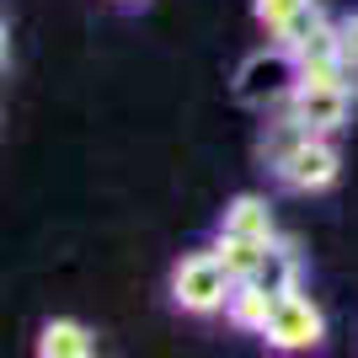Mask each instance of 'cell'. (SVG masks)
<instances>
[{
    "instance_id": "1",
    "label": "cell",
    "mask_w": 358,
    "mask_h": 358,
    "mask_svg": "<svg viewBox=\"0 0 358 358\" xmlns=\"http://www.w3.org/2000/svg\"><path fill=\"white\" fill-rule=\"evenodd\" d=\"M230 294H236V278H230V268L220 262V252H193V257H182L177 273H171V299L193 315L224 310Z\"/></svg>"
},
{
    "instance_id": "11",
    "label": "cell",
    "mask_w": 358,
    "mask_h": 358,
    "mask_svg": "<svg viewBox=\"0 0 358 358\" xmlns=\"http://www.w3.org/2000/svg\"><path fill=\"white\" fill-rule=\"evenodd\" d=\"M214 252H220V262L230 268V278H236V284H246V278L257 273V262H262V252H268V241H257V236H230V230H220Z\"/></svg>"
},
{
    "instance_id": "7",
    "label": "cell",
    "mask_w": 358,
    "mask_h": 358,
    "mask_svg": "<svg viewBox=\"0 0 358 358\" xmlns=\"http://www.w3.org/2000/svg\"><path fill=\"white\" fill-rule=\"evenodd\" d=\"M220 230H230V236H257V241H278V224H273V209L268 198L257 193H241L224 203V224Z\"/></svg>"
},
{
    "instance_id": "12",
    "label": "cell",
    "mask_w": 358,
    "mask_h": 358,
    "mask_svg": "<svg viewBox=\"0 0 358 358\" xmlns=\"http://www.w3.org/2000/svg\"><path fill=\"white\" fill-rule=\"evenodd\" d=\"M321 22H327V11H321V0H305V6H299V11L289 16V27L278 32L273 43H284V48H299V43H305V38H310L315 27H321Z\"/></svg>"
},
{
    "instance_id": "4",
    "label": "cell",
    "mask_w": 358,
    "mask_h": 358,
    "mask_svg": "<svg viewBox=\"0 0 358 358\" xmlns=\"http://www.w3.org/2000/svg\"><path fill=\"white\" fill-rule=\"evenodd\" d=\"M289 113H294V118H305L315 134L343 129L348 113H353L348 80H294V91H289Z\"/></svg>"
},
{
    "instance_id": "3",
    "label": "cell",
    "mask_w": 358,
    "mask_h": 358,
    "mask_svg": "<svg viewBox=\"0 0 358 358\" xmlns=\"http://www.w3.org/2000/svg\"><path fill=\"white\" fill-rule=\"evenodd\" d=\"M262 337H268L273 348H284V353H305V348H321V337H327V315L315 310L299 289H289V294L273 299V321H268Z\"/></svg>"
},
{
    "instance_id": "9",
    "label": "cell",
    "mask_w": 358,
    "mask_h": 358,
    "mask_svg": "<svg viewBox=\"0 0 358 358\" xmlns=\"http://www.w3.org/2000/svg\"><path fill=\"white\" fill-rule=\"evenodd\" d=\"M310 139H315V129H310L305 118H294V113H289V123H273L268 134H262L257 155H262V161L278 171V166H289V161L299 155V145H310Z\"/></svg>"
},
{
    "instance_id": "14",
    "label": "cell",
    "mask_w": 358,
    "mask_h": 358,
    "mask_svg": "<svg viewBox=\"0 0 358 358\" xmlns=\"http://www.w3.org/2000/svg\"><path fill=\"white\" fill-rule=\"evenodd\" d=\"M343 38H348V64H358V16L343 22Z\"/></svg>"
},
{
    "instance_id": "10",
    "label": "cell",
    "mask_w": 358,
    "mask_h": 358,
    "mask_svg": "<svg viewBox=\"0 0 358 358\" xmlns=\"http://www.w3.org/2000/svg\"><path fill=\"white\" fill-rule=\"evenodd\" d=\"M273 299L278 294H268V289H257V284H236V294H230V305H224V315H230V327H241V331H268V321H273Z\"/></svg>"
},
{
    "instance_id": "2",
    "label": "cell",
    "mask_w": 358,
    "mask_h": 358,
    "mask_svg": "<svg viewBox=\"0 0 358 358\" xmlns=\"http://www.w3.org/2000/svg\"><path fill=\"white\" fill-rule=\"evenodd\" d=\"M294 80H299V64H294V54H289L284 43L257 48L252 59L236 70V102L241 107H268V102H278V96H289Z\"/></svg>"
},
{
    "instance_id": "8",
    "label": "cell",
    "mask_w": 358,
    "mask_h": 358,
    "mask_svg": "<svg viewBox=\"0 0 358 358\" xmlns=\"http://www.w3.org/2000/svg\"><path fill=\"white\" fill-rule=\"evenodd\" d=\"M96 353V337L80 321H48L38 331V358H91Z\"/></svg>"
},
{
    "instance_id": "13",
    "label": "cell",
    "mask_w": 358,
    "mask_h": 358,
    "mask_svg": "<svg viewBox=\"0 0 358 358\" xmlns=\"http://www.w3.org/2000/svg\"><path fill=\"white\" fill-rule=\"evenodd\" d=\"M299 6H305V0H257L252 11H257V22H262V27H268L273 38H278V32L289 27V16H294Z\"/></svg>"
},
{
    "instance_id": "6",
    "label": "cell",
    "mask_w": 358,
    "mask_h": 358,
    "mask_svg": "<svg viewBox=\"0 0 358 358\" xmlns=\"http://www.w3.org/2000/svg\"><path fill=\"white\" fill-rule=\"evenodd\" d=\"M246 284L268 289V294H289V289H299V252L289 246V241H268V252H262V262H257V273L246 278Z\"/></svg>"
},
{
    "instance_id": "5",
    "label": "cell",
    "mask_w": 358,
    "mask_h": 358,
    "mask_svg": "<svg viewBox=\"0 0 358 358\" xmlns=\"http://www.w3.org/2000/svg\"><path fill=\"white\" fill-rule=\"evenodd\" d=\"M337 171H343V155L331 150L327 134H315L310 145H299V155L289 166H278V182L289 193H321V187L337 182Z\"/></svg>"
}]
</instances>
